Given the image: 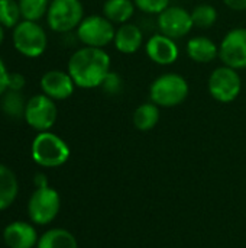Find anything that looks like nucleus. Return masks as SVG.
Segmentation results:
<instances>
[{
  "mask_svg": "<svg viewBox=\"0 0 246 248\" xmlns=\"http://www.w3.org/2000/svg\"><path fill=\"white\" fill-rule=\"evenodd\" d=\"M110 55L104 48L83 46L68 60L67 71L80 89L100 87L106 76L112 71Z\"/></svg>",
  "mask_w": 246,
  "mask_h": 248,
  "instance_id": "obj_1",
  "label": "nucleus"
},
{
  "mask_svg": "<svg viewBox=\"0 0 246 248\" xmlns=\"http://www.w3.org/2000/svg\"><path fill=\"white\" fill-rule=\"evenodd\" d=\"M30 154L33 161L46 169H55L65 164L70 158V147L67 142L51 131L38 132L32 141Z\"/></svg>",
  "mask_w": 246,
  "mask_h": 248,
  "instance_id": "obj_2",
  "label": "nucleus"
},
{
  "mask_svg": "<svg viewBox=\"0 0 246 248\" xmlns=\"http://www.w3.org/2000/svg\"><path fill=\"white\" fill-rule=\"evenodd\" d=\"M188 83L177 73H164L149 86V97L159 108H175L188 97Z\"/></svg>",
  "mask_w": 246,
  "mask_h": 248,
  "instance_id": "obj_3",
  "label": "nucleus"
},
{
  "mask_svg": "<svg viewBox=\"0 0 246 248\" xmlns=\"http://www.w3.org/2000/svg\"><path fill=\"white\" fill-rule=\"evenodd\" d=\"M12 42L20 55L26 58H36L45 52L48 46V36L38 22L20 20L13 28Z\"/></svg>",
  "mask_w": 246,
  "mask_h": 248,
  "instance_id": "obj_4",
  "label": "nucleus"
},
{
  "mask_svg": "<svg viewBox=\"0 0 246 248\" xmlns=\"http://www.w3.org/2000/svg\"><path fill=\"white\" fill-rule=\"evenodd\" d=\"M84 19V6L80 0H51L46 22L57 33H67L77 29Z\"/></svg>",
  "mask_w": 246,
  "mask_h": 248,
  "instance_id": "obj_5",
  "label": "nucleus"
},
{
  "mask_svg": "<svg viewBox=\"0 0 246 248\" xmlns=\"http://www.w3.org/2000/svg\"><path fill=\"white\" fill-rule=\"evenodd\" d=\"M116 28L103 15H90L77 28V38L84 46L104 48L115 39Z\"/></svg>",
  "mask_w": 246,
  "mask_h": 248,
  "instance_id": "obj_6",
  "label": "nucleus"
},
{
  "mask_svg": "<svg viewBox=\"0 0 246 248\" xmlns=\"http://www.w3.org/2000/svg\"><path fill=\"white\" fill-rule=\"evenodd\" d=\"M207 89L216 102L231 103L236 100L242 92V78L238 70L222 65L212 71L207 81Z\"/></svg>",
  "mask_w": 246,
  "mask_h": 248,
  "instance_id": "obj_7",
  "label": "nucleus"
},
{
  "mask_svg": "<svg viewBox=\"0 0 246 248\" xmlns=\"http://www.w3.org/2000/svg\"><path fill=\"white\" fill-rule=\"evenodd\" d=\"M61 208V199L55 189L39 186L30 196L28 203V214L33 224L46 225L52 222Z\"/></svg>",
  "mask_w": 246,
  "mask_h": 248,
  "instance_id": "obj_8",
  "label": "nucleus"
},
{
  "mask_svg": "<svg viewBox=\"0 0 246 248\" xmlns=\"http://www.w3.org/2000/svg\"><path fill=\"white\" fill-rule=\"evenodd\" d=\"M23 118L32 129L38 132L49 131L55 125L58 118L55 100H52L43 93L32 96L26 102Z\"/></svg>",
  "mask_w": 246,
  "mask_h": 248,
  "instance_id": "obj_9",
  "label": "nucleus"
},
{
  "mask_svg": "<svg viewBox=\"0 0 246 248\" xmlns=\"http://www.w3.org/2000/svg\"><path fill=\"white\" fill-rule=\"evenodd\" d=\"M219 58L223 65L235 70L246 68V29H231L219 45Z\"/></svg>",
  "mask_w": 246,
  "mask_h": 248,
  "instance_id": "obj_10",
  "label": "nucleus"
},
{
  "mask_svg": "<svg viewBox=\"0 0 246 248\" xmlns=\"http://www.w3.org/2000/svg\"><path fill=\"white\" fill-rule=\"evenodd\" d=\"M194 23L191 19V12L181 6H168L164 12L158 15L159 33L167 35L173 39L184 38L193 29Z\"/></svg>",
  "mask_w": 246,
  "mask_h": 248,
  "instance_id": "obj_11",
  "label": "nucleus"
},
{
  "mask_svg": "<svg viewBox=\"0 0 246 248\" xmlns=\"http://www.w3.org/2000/svg\"><path fill=\"white\" fill-rule=\"evenodd\" d=\"M39 86L42 93L51 97L52 100H65L71 97L77 87L68 71H62V70L46 71L41 77Z\"/></svg>",
  "mask_w": 246,
  "mask_h": 248,
  "instance_id": "obj_12",
  "label": "nucleus"
},
{
  "mask_svg": "<svg viewBox=\"0 0 246 248\" xmlns=\"http://www.w3.org/2000/svg\"><path fill=\"white\" fill-rule=\"evenodd\" d=\"M145 52L148 58L158 65H171L180 57V48L175 39L162 33H155L148 39Z\"/></svg>",
  "mask_w": 246,
  "mask_h": 248,
  "instance_id": "obj_13",
  "label": "nucleus"
},
{
  "mask_svg": "<svg viewBox=\"0 0 246 248\" xmlns=\"http://www.w3.org/2000/svg\"><path fill=\"white\" fill-rule=\"evenodd\" d=\"M4 244L9 248H32L38 244L36 230L28 222H12L3 231Z\"/></svg>",
  "mask_w": 246,
  "mask_h": 248,
  "instance_id": "obj_14",
  "label": "nucleus"
},
{
  "mask_svg": "<svg viewBox=\"0 0 246 248\" xmlns=\"http://www.w3.org/2000/svg\"><path fill=\"white\" fill-rule=\"evenodd\" d=\"M142 42H144V33L138 25L128 22L119 25V28L116 29L113 44L119 52L126 55L135 54L142 46Z\"/></svg>",
  "mask_w": 246,
  "mask_h": 248,
  "instance_id": "obj_15",
  "label": "nucleus"
},
{
  "mask_svg": "<svg viewBox=\"0 0 246 248\" xmlns=\"http://www.w3.org/2000/svg\"><path fill=\"white\" fill-rule=\"evenodd\" d=\"M187 55L194 62L207 64L219 57V45L207 36H193L187 42Z\"/></svg>",
  "mask_w": 246,
  "mask_h": 248,
  "instance_id": "obj_16",
  "label": "nucleus"
},
{
  "mask_svg": "<svg viewBox=\"0 0 246 248\" xmlns=\"http://www.w3.org/2000/svg\"><path fill=\"white\" fill-rule=\"evenodd\" d=\"M133 0H106L103 4V16L115 25L128 23L135 15Z\"/></svg>",
  "mask_w": 246,
  "mask_h": 248,
  "instance_id": "obj_17",
  "label": "nucleus"
},
{
  "mask_svg": "<svg viewBox=\"0 0 246 248\" xmlns=\"http://www.w3.org/2000/svg\"><path fill=\"white\" fill-rule=\"evenodd\" d=\"M159 106H157L154 102H146L135 109L132 121L138 131L146 132L157 126V124L159 122Z\"/></svg>",
  "mask_w": 246,
  "mask_h": 248,
  "instance_id": "obj_18",
  "label": "nucleus"
},
{
  "mask_svg": "<svg viewBox=\"0 0 246 248\" xmlns=\"http://www.w3.org/2000/svg\"><path fill=\"white\" fill-rule=\"evenodd\" d=\"M19 192V185H17V179L14 176V173L0 164V211L9 208Z\"/></svg>",
  "mask_w": 246,
  "mask_h": 248,
  "instance_id": "obj_19",
  "label": "nucleus"
},
{
  "mask_svg": "<svg viewBox=\"0 0 246 248\" xmlns=\"http://www.w3.org/2000/svg\"><path fill=\"white\" fill-rule=\"evenodd\" d=\"M36 248H78L75 237L62 228H54L46 231L39 240Z\"/></svg>",
  "mask_w": 246,
  "mask_h": 248,
  "instance_id": "obj_20",
  "label": "nucleus"
},
{
  "mask_svg": "<svg viewBox=\"0 0 246 248\" xmlns=\"http://www.w3.org/2000/svg\"><path fill=\"white\" fill-rule=\"evenodd\" d=\"M22 19L23 20H32L38 22L48 13L49 0H17Z\"/></svg>",
  "mask_w": 246,
  "mask_h": 248,
  "instance_id": "obj_21",
  "label": "nucleus"
},
{
  "mask_svg": "<svg viewBox=\"0 0 246 248\" xmlns=\"http://www.w3.org/2000/svg\"><path fill=\"white\" fill-rule=\"evenodd\" d=\"M22 19L17 0H0V23L6 29H13Z\"/></svg>",
  "mask_w": 246,
  "mask_h": 248,
  "instance_id": "obj_22",
  "label": "nucleus"
},
{
  "mask_svg": "<svg viewBox=\"0 0 246 248\" xmlns=\"http://www.w3.org/2000/svg\"><path fill=\"white\" fill-rule=\"evenodd\" d=\"M191 19L194 26L200 29H209L217 20V10L212 4H199L191 10Z\"/></svg>",
  "mask_w": 246,
  "mask_h": 248,
  "instance_id": "obj_23",
  "label": "nucleus"
},
{
  "mask_svg": "<svg viewBox=\"0 0 246 248\" xmlns=\"http://www.w3.org/2000/svg\"><path fill=\"white\" fill-rule=\"evenodd\" d=\"M25 106L26 102L23 100L20 92H12L7 90L1 96V109L6 115L12 118H20L25 115Z\"/></svg>",
  "mask_w": 246,
  "mask_h": 248,
  "instance_id": "obj_24",
  "label": "nucleus"
},
{
  "mask_svg": "<svg viewBox=\"0 0 246 248\" xmlns=\"http://www.w3.org/2000/svg\"><path fill=\"white\" fill-rule=\"evenodd\" d=\"M136 9L148 15H159L170 6V0H133Z\"/></svg>",
  "mask_w": 246,
  "mask_h": 248,
  "instance_id": "obj_25",
  "label": "nucleus"
},
{
  "mask_svg": "<svg viewBox=\"0 0 246 248\" xmlns=\"http://www.w3.org/2000/svg\"><path fill=\"white\" fill-rule=\"evenodd\" d=\"M100 89H101L106 94H109V96H116V94H119V93L122 92V89H123V81H122V78H120L119 74L110 71V73L106 76L104 81L101 83Z\"/></svg>",
  "mask_w": 246,
  "mask_h": 248,
  "instance_id": "obj_26",
  "label": "nucleus"
},
{
  "mask_svg": "<svg viewBox=\"0 0 246 248\" xmlns=\"http://www.w3.org/2000/svg\"><path fill=\"white\" fill-rule=\"evenodd\" d=\"M26 84V78L20 73H10L9 74V83H7V90L12 92H20Z\"/></svg>",
  "mask_w": 246,
  "mask_h": 248,
  "instance_id": "obj_27",
  "label": "nucleus"
},
{
  "mask_svg": "<svg viewBox=\"0 0 246 248\" xmlns=\"http://www.w3.org/2000/svg\"><path fill=\"white\" fill-rule=\"evenodd\" d=\"M9 70L6 67V64L3 62V60L0 58V99L1 96L7 92V83H9Z\"/></svg>",
  "mask_w": 246,
  "mask_h": 248,
  "instance_id": "obj_28",
  "label": "nucleus"
},
{
  "mask_svg": "<svg viewBox=\"0 0 246 248\" xmlns=\"http://www.w3.org/2000/svg\"><path fill=\"white\" fill-rule=\"evenodd\" d=\"M223 3L229 9L236 10V12H244V10H246V0H223Z\"/></svg>",
  "mask_w": 246,
  "mask_h": 248,
  "instance_id": "obj_29",
  "label": "nucleus"
},
{
  "mask_svg": "<svg viewBox=\"0 0 246 248\" xmlns=\"http://www.w3.org/2000/svg\"><path fill=\"white\" fill-rule=\"evenodd\" d=\"M4 29H6V28L0 23V45H1L3 41H4Z\"/></svg>",
  "mask_w": 246,
  "mask_h": 248,
  "instance_id": "obj_30",
  "label": "nucleus"
}]
</instances>
